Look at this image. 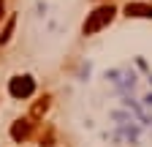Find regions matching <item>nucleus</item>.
Wrapping results in <instances>:
<instances>
[{"mask_svg": "<svg viewBox=\"0 0 152 147\" xmlns=\"http://www.w3.org/2000/svg\"><path fill=\"white\" fill-rule=\"evenodd\" d=\"M125 14L136 16V19H152V6H147V3H128Z\"/></svg>", "mask_w": 152, "mask_h": 147, "instance_id": "7ed1b4c3", "label": "nucleus"}, {"mask_svg": "<svg viewBox=\"0 0 152 147\" xmlns=\"http://www.w3.org/2000/svg\"><path fill=\"white\" fill-rule=\"evenodd\" d=\"M3 3H6V0H0V16H3Z\"/></svg>", "mask_w": 152, "mask_h": 147, "instance_id": "0eeeda50", "label": "nucleus"}, {"mask_svg": "<svg viewBox=\"0 0 152 147\" xmlns=\"http://www.w3.org/2000/svg\"><path fill=\"white\" fill-rule=\"evenodd\" d=\"M46 106H49V98H44L41 104H35V106H33V117H38V115H44V112H46Z\"/></svg>", "mask_w": 152, "mask_h": 147, "instance_id": "423d86ee", "label": "nucleus"}, {"mask_svg": "<svg viewBox=\"0 0 152 147\" xmlns=\"http://www.w3.org/2000/svg\"><path fill=\"white\" fill-rule=\"evenodd\" d=\"M14 25H16V16H8V22H6V27H3V33H0V44H6V41L11 38Z\"/></svg>", "mask_w": 152, "mask_h": 147, "instance_id": "39448f33", "label": "nucleus"}, {"mask_svg": "<svg viewBox=\"0 0 152 147\" xmlns=\"http://www.w3.org/2000/svg\"><path fill=\"white\" fill-rule=\"evenodd\" d=\"M30 131H33V123H30V120H16V123L11 125V136H14L16 142H25V139L30 136Z\"/></svg>", "mask_w": 152, "mask_h": 147, "instance_id": "20e7f679", "label": "nucleus"}, {"mask_svg": "<svg viewBox=\"0 0 152 147\" xmlns=\"http://www.w3.org/2000/svg\"><path fill=\"white\" fill-rule=\"evenodd\" d=\"M33 90H35V82L30 76H14L8 82V93L14 98H27V96H33Z\"/></svg>", "mask_w": 152, "mask_h": 147, "instance_id": "f03ea898", "label": "nucleus"}, {"mask_svg": "<svg viewBox=\"0 0 152 147\" xmlns=\"http://www.w3.org/2000/svg\"><path fill=\"white\" fill-rule=\"evenodd\" d=\"M111 19H114V6H98L84 22V35H92V33L103 30Z\"/></svg>", "mask_w": 152, "mask_h": 147, "instance_id": "f257e3e1", "label": "nucleus"}]
</instances>
